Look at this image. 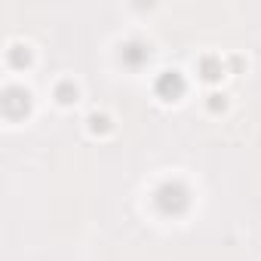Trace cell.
<instances>
[{
  "label": "cell",
  "instance_id": "2",
  "mask_svg": "<svg viewBox=\"0 0 261 261\" xmlns=\"http://www.w3.org/2000/svg\"><path fill=\"white\" fill-rule=\"evenodd\" d=\"M154 89H157V95H160L163 101H175L181 93H185V80H181L178 71H163L160 77H157Z\"/></svg>",
  "mask_w": 261,
  "mask_h": 261
},
{
  "label": "cell",
  "instance_id": "6",
  "mask_svg": "<svg viewBox=\"0 0 261 261\" xmlns=\"http://www.w3.org/2000/svg\"><path fill=\"white\" fill-rule=\"evenodd\" d=\"M212 101H209V108L212 111H218V108H224V95H209Z\"/></svg>",
  "mask_w": 261,
  "mask_h": 261
},
{
  "label": "cell",
  "instance_id": "3",
  "mask_svg": "<svg viewBox=\"0 0 261 261\" xmlns=\"http://www.w3.org/2000/svg\"><path fill=\"white\" fill-rule=\"evenodd\" d=\"M55 98H59L62 105H71V101L77 98V86L74 83H62L59 89H55Z\"/></svg>",
  "mask_w": 261,
  "mask_h": 261
},
{
  "label": "cell",
  "instance_id": "4",
  "mask_svg": "<svg viewBox=\"0 0 261 261\" xmlns=\"http://www.w3.org/2000/svg\"><path fill=\"white\" fill-rule=\"evenodd\" d=\"M221 71H224V68L215 62V59H203V77H206V80H218Z\"/></svg>",
  "mask_w": 261,
  "mask_h": 261
},
{
  "label": "cell",
  "instance_id": "5",
  "mask_svg": "<svg viewBox=\"0 0 261 261\" xmlns=\"http://www.w3.org/2000/svg\"><path fill=\"white\" fill-rule=\"evenodd\" d=\"M89 129L93 132H108V117L105 114H93L89 117Z\"/></svg>",
  "mask_w": 261,
  "mask_h": 261
},
{
  "label": "cell",
  "instance_id": "7",
  "mask_svg": "<svg viewBox=\"0 0 261 261\" xmlns=\"http://www.w3.org/2000/svg\"><path fill=\"white\" fill-rule=\"evenodd\" d=\"M129 47H132V49H139L135 43H129ZM144 55H147V52H126V59H129V62H139V59H144Z\"/></svg>",
  "mask_w": 261,
  "mask_h": 261
},
{
  "label": "cell",
  "instance_id": "1",
  "mask_svg": "<svg viewBox=\"0 0 261 261\" xmlns=\"http://www.w3.org/2000/svg\"><path fill=\"white\" fill-rule=\"evenodd\" d=\"M157 203H160V209L163 212H181L188 206V190L181 188V185H163L160 190H157Z\"/></svg>",
  "mask_w": 261,
  "mask_h": 261
}]
</instances>
